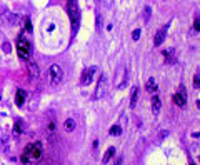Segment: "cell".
<instances>
[{
	"mask_svg": "<svg viewBox=\"0 0 200 165\" xmlns=\"http://www.w3.org/2000/svg\"><path fill=\"white\" fill-rule=\"evenodd\" d=\"M5 22H9L10 25H15V23H19V15L7 12V14H5Z\"/></svg>",
	"mask_w": 200,
	"mask_h": 165,
	"instance_id": "cell-15",
	"label": "cell"
},
{
	"mask_svg": "<svg viewBox=\"0 0 200 165\" xmlns=\"http://www.w3.org/2000/svg\"><path fill=\"white\" fill-rule=\"evenodd\" d=\"M23 128H25L23 122H22V120H17V122H15V127H14V133H15V135H19V133L23 132Z\"/></svg>",
	"mask_w": 200,
	"mask_h": 165,
	"instance_id": "cell-17",
	"label": "cell"
},
{
	"mask_svg": "<svg viewBox=\"0 0 200 165\" xmlns=\"http://www.w3.org/2000/svg\"><path fill=\"white\" fill-rule=\"evenodd\" d=\"M67 9H69V15H70V20H72V28L74 32H77L79 28V23H80V12H79V7H77V0H67Z\"/></svg>",
	"mask_w": 200,
	"mask_h": 165,
	"instance_id": "cell-3",
	"label": "cell"
},
{
	"mask_svg": "<svg viewBox=\"0 0 200 165\" xmlns=\"http://www.w3.org/2000/svg\"><path fill=\"white\" fill-rule=\"evenodd\" d=\"M113 155H115V148H113V147H108V148H107V152L103 153L102 164H103V165H107L108 162H110V158H112V157H113Z\"/></svg>",
	"mask_w": 200,
	"mask_h": 165,
	"instance_id": "cell-12",
	"label": "cell"
},
{
	"mask_svg": "<svg viewBox=\"0 0 200 165\" xmlns=\"http://www.w3.org/2000/svg\"><path fill=\"white\" fill-rule=\"evenodd\" d=\"M107 88H108V80H107V75L102 73L100 78H98V85H97V90H95V98H102L105 93H107Z\"/></svg>",
	"mask_w": 200,
	"mask_h": 165,
	"instance_id": "cell-5",
	"label": "cell"
},
{
	"mask_svg": "<svg viewBox=\"0 0 200 165\" xmlns=\"http://www.w3.org/2000/svg\"><path fill=\"white\" fill-rule=\"evenodd\" d=\"M150 15H152V9H150V5H145V9H144V20L145 22L150 20Z\"/></svg>",
	"mask_w": 200,
	"mask_h": 165,
	"instance_id": "cell-18",
	"label": "cell"
},
{
	"mask_svg": "<svg viewBox=\"0 0 200 165\" xmlns=\"http://www.w3.org/2000/svg\"><path fill=\"white\" fill-rule=\"evenodd\" d=\"M145 88H147V92H150V93H154V92L157 90V83H155L154 78H149V80H147V85H145Z\"/></svg>",
	"mask_w": 200,
	"mask_h": 165,
	"instance_id": "cell-16",
	"label": "cell"
},
{
	"mask_svg": "<svg viewBox=\"0 0 200 165\" xmlns=\"http://www.w3.org/2000/svg\"><path fill=\"white\" fill-rule=\"evenodd\" d=\"M75 127H77V124H75L74 119H67L65 122H64V130H65V132H74Z\"/></svg>",
	"mask_w": 200,
	"mask_h": 165,
	"instance_id": "cell-14",
	"label": "cell"
},
{
	"mask_svg": "<svg viewBox=\"0 0 200 165\" xmlns=\"http://www.w3.org/2000/svg\"><path fill=\"white\" fill-rule=\"evenodd\" d=\"M17 54H19V57L22 60H25V62H28V59H30L32 45H30V42H28L23 35H20L19 40H17Z\"/></svg>",
	"mask_w": 200,
	"mask_h": 165,
	"instance_id": "cell-2",
	"label": "cell"
},
{
	"mask_svg": "<svg viewBox=\"0 0 200 165\" xmlns=\"http://www.w3.org/2000/svg\"><path fill=\"white\" fill-rule=\"evenodd\" d=\"M137 100H139V87H134L132 88V93H130V109H135Z\"/></svg>",
	"mask_w": 200,
	"mask_h": 165,
	"instance_id": "cell-13",
	"label": "cell"
},
{
	"mask_svg": "<svg viewBox=\"0 0 200 165\" xmlns=\"http://www.w3.org/2000/svg\"><path fill=\"white\" fill-rule=\"evenodd\" d=\"M165 137H168V130H162L160 132V138H165Z\"/></svg>",
	"mask_w": 200,
	"mask_h": 165,
	"instance_id": "cell-23",
	"label": "cell"
},
{
	"mask_svg": "<svg viewBox=\"0 0 200 165\" xmlns=\"http://www.w3.org/2000/svg\"><path fill=\"white\" fill-rule=\"evenodd\" d=\"M27 70H28V77L30 80H35V78L40 77V69H38V65L32 60H28L27 62Z\"/></svg>",
	"mask_w": 200,
	"mask_h": 165,
	"instance_id": "cell-8",
	"label": "cell"
},
{
	"mask_svg": "<svg viewBox=\"0 0 200 165\" xmlns=\"http://www.w3.org/2000/svg\"><path fill=\"white\" fill-rule=\"evenodd\" d=\"M140 33H142V32H140V28L134 30V33H132V40H135V42H137V40L140 38Z\"/></svg>",
	"mask_w": 200,
	"mask_h": 165,
	"instance_id": "cell-21",
	"label": "cell"
},
{
	"mask_svg": "<svg viewBox=\"0 0 200 165\" xmlns=\"http://www.w3.org/2000/svg\"><path fill=\"white\" fill-rule=\"evenodd\" d=\"M25 98H27V92L23 88H19L17 93H15V103H17V107H22L25 103Z\"/></svg>",
	"mask_w": 200,
	"mask_h": 165,
	"instance_id": "cell-10",
	"label": "cell"
},
{
	"mask_svg": "<svg viewBox=\"0 0 200 165\" xmlns=\"http://www.w3.org/2000/svg\"><path fill=\"white\" fill-rule=\"evenodd\" d=\"M64 80V70H62L60 65H50L48 67V83L50 85H58V83Z\"/></svg>",
	"mask_w": 200,
	"mask_h": 165,
	"instance_id": "cell-4",
	"label": "cell"
},
{
	"mask_svg": "<svg viewBox=\"0 0 200 165\" xmlns=\"http://www.w3.org/2000/svg\"><path fill=\"white\" fill-rule=\"evenodd\" d=\"M192 83H194V87L195 88H200V72H197L192 78Z\"/></svg>",
	"mask_w": 200,
	"mask_h": 165,
	"instance_id": "cell-19",
	"label": "cell"
},
{
	"mask_svg": "<svg viewBox=\"0 0 200 165\" xmlns=\"http://www.w3.org/2000/svg\"><path fill=\"white\" fill-rule=\"evenodd\" d=\"M120 133H122L120 125H113V127L110 128V135H120Z\"/></svg>",
	"mask_w": 200,
	"mask_h": 165,
	"instance_id": "cell-20",
	"label": "cell"
},
{
	"mask_svg": "<svg viewBox=\"0 0 200 165\" xmlns=\"http://www.w3.org/2000/svg\"><path fill=\"white\" fill-rule=\"evenodd\" d=\"M117 165H122V157L118 158V160H117Z\"/></svg>",
	"mask_w": 200,
	"mask_h": 165,
	"instance_id": "cell-24",
	"label": "cell"
},
{
	"mask_svg": "<svg viewBox=\"0 0 200 165\" xmlns=\"http://www.w3.org/2000/svg\"><path fill=\"white\" fill-rule=\"evenodd\" d=\"M97 72V67H89V69H85L84 73H82V77H80V85H89L92 82L93 78V73Z\"/></svg>",
	"mask_w": 200,
	"mask_h": 165,
	"instance_id": "cell-6",
	"label": "cell"
},
{
	"mask_svg": "<svg viewBox=\"0 0 200 165\" xmlns=\"http://www.w3.org/2000/svg\"><path fill=\"white\" fill-rule=\"evenodd\" d=\"M42 152H43V147L40 142H32L28 143L25 148H23L22 155H20V162L25 165H32L42 157Z\"/></svg>",
	"mask_w": 200,
	"mask_h": 165,
	"instance_id": "cell-1",
	"label": "cell"
},
{
	"mask_svg": "<svg viewBox=\"0 0 200 165\" xmlns=\"http://www.w3.org/2000/svg\"><path fill=\"white\" fill-rule=\"evenodd\" d=\"M160 109H162V100H160L158 95H154L152 97V112H154V114H158Z\"/></svg>",
	"mask_w": 200,
	"mask_h": 165,
	"instance_id": "cell-11",
	"label": "cell"
},
{
	"mask_svg": "<svg viewBox=\"0 0 200 165\" xmlns=\"http://www.w3.org/2000/svg\"><path fill=\"white\" fill-rule=\"evenodd\" d=\"M173 103L177 107H185V103H187V93H185V88L180 85V90L173 95Z\"/></svg>",
	"mask_w": 200,
	"mask_h": 165,
	"instance_id": "cell-7",
	"label": "cell"
},
{
	"mask_svg": "<svg viewBox=\"0 0 200 165\" xmlns=\"http://www.w3.org/2000/svg\"><path fill=\"white\" fill-rule=\"evenodd\" d=\"M197 107H199V109H200V100H199V102H197Z\"/></svg>",
	"mask_w": 200,
	"mask_h": 165,
	"instance_id": "cell-25",
	"label": "cell"
},
{
	"mask_svg": "<svg viewBox=\"0 0 200 165\" xmlns=\"http://www.w3.org/2000/svg\"><path fill=\"white\" fill-rule=\"evenodd\" d=\"M165 37H167V27H162L160 30H157V33H155V37H154V45L155 47L162 45L163 40H165Z\"/></svg>",
	"mask_w": 200,
	"mask_h": 165,
	"instance_id": "cell-9",
	"label": "cell"
},
{
	"mask_svg": "<svg viewBox=\"0 0 200 165\" xmlns=\"http://www.w3.org/2000/svg\"><path fill=\"white\" fill-rule=\"evenodd\" d=\"M4 50L7 52V54L10 52V43H9V42H5V43H4Z\"/></svg>",
	"mask_w": 200,
	"mask_h": 165,
	"instance_id": "cell-22",
	"label": "cell"
}]
</instances>
